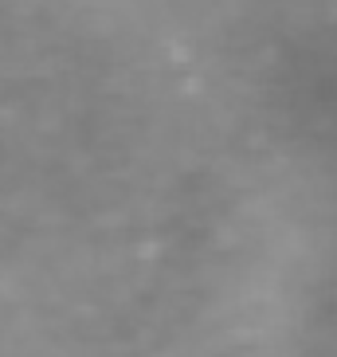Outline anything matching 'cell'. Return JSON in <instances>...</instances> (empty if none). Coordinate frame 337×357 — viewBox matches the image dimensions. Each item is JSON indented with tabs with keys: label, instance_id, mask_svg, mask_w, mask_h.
<instances>
[]
</instances>
